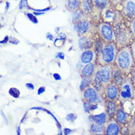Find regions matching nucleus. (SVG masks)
<instances>
[{"label":"nucleus","mask_w":135,"mask_h":135,"mask_svg":"<svg viewBox=\"0 0 135 135\" xmlns=\"http://www.w3.org/2000/svg\"><path fill=\"white\" fill-rule=\"evenodd\" d=\"M104 92L107 100L113 101H117V100H119L120 89L116 84L110 83L109 84H108L104 88Z\"/></svg>","instance_id":"obj_7"},{"label":"nucleus","mask_w":135,"mask_h":135,"mask_svg":"<svg viewBox=\"0 0 135 135\" xmlns=\"http://www.w3.org/2000/svg\"><path fill=\"white\" fill-rule=\"evenodd\" d=\"M114 63L122 73L128 74L130 73L135 66L131 47H125L117 52Z\"/></svg>","instance_id":"obj_2"},{"label":"nucleus","mask_w":135,"mask_h":135,"mask_svg":"<svg viewBox=\"0 0 135 135\" xmlns=\"http://www.w3.org/2000/svg\"><path fill=\"white\" fill-rule=\"evenodd\" d=\"M130 131L131 132H135V117H134V119L132 120L131 125H130Z\"/></svg>","instance_id":"obj_23"},{"label":"nucleus","mask_w":135,"mask_h":135,"mask_svg":"<svg viewBox=\"0 0 135 135\" xmlns=\"http://www.w3.org/2000/svg\"><path fill=\"white\" fill-rule=\"evenodd\" d=\"M108 115L106 112L100 114H96L91 117V120L93 123H98V124L106 126V124L108 122Z\"/></svg>","instance_id":"obj_17"},{"label":"nucleus","mask_w":135,"mask_h":135,"mask_svg":"<svg viewBox=\"0 0 135 135\" xmlns=\"http://www.w3.org/2000/svg\"><path fill=\"white\" fill-rule=\"evenodd\" d=\"M122 12L126 17H135V0H124L122 3Z\"/></svg>","instance_id":"obj_9"},{"label":"nucleus","mask_w":135,"mask_h":135,"mask_svg":"<svg viewBox=\"0 0 135 135\" xmlns=\"http://www.w3.org/2000/svg\"><path fill=\"white\" fill-rule=\"evenodd\" d=\"M131 50H132V55H133V58H134V63H135V42L134 43H132L131 44Z\"/></svg>","instance_id":"obj_24"},{"label":"nucleus","mask_w":135,"mask_h":135,"mask_svg":"<svg viewBox=\"0 0 135 135\" xmlns=\"http://www.w3.org/2000/svg\"><path fill=\"white\" fill-rule=\"evenodd\" d=\"M81 0H66V7L69 11L75 12L80 9Z\"/></svg>","instance_id":"obj_18"},{"label":"nucleus","mask_w":135,"mask_h":135,"mask_svg":"<svg viewBox=\"0 0 135 135\" xmlns=\"http://www.w3.org/2000/svg\"><path fill=\"white\" fill-rule=\"evenodd\" d=\"M83 100L88 104H95L100 100V93L91 84L83 91Z\"/></svg>","instance_id":"obj_6"},{"label":"nucleus","mask_w":135,"mask_h":135,"mask_svg":"<svg viewBox=\"0 0 135 135\" xmlns=\"http://www.w3.org/2000/svg\"><path fill=\"white\" fill-rule=\"evenodd\" d=\"M110 3L112 4L113 5H117L119 3H120L121 0H109Z\"/></svg>","instance_id":"obj_26"},{"label":"nucleus","mask_w":135,"mask_h":135,"mask_svg":"<svg viewBox=\"0 0 135 135\" xmlns=\"http://www.w3.org/2000/svg\"><path fill=\"white\" fill-rule=\"evenodd\" d=\"M73 21L75 23L78 21H80V19L85 18V14L82 12L81 10L78 9V11L73 12Z\"/></svg>","instance_id":"obj_21"},{"label":"nucleus","mask_w":135,"mask_h":135,"mask_svg":"<svg viewBox=\"0 0 135 135\" xmlns=\"http://www.w3.org/2000/svg\"><path fill=\"white\" fill-rule=\"evenodd\" d=\"M134 85L132 78L129 77H126L121 83L119 100L121 103L131 100L134 97Z\"/></svg>","instance_id":"obj_4"},{"label":"nucleus","mask_w":135,"mask_h":135,"mask_svg":"<svg viewBox=\"0 0 135 135\" xmlns=\"http://www.w3.org/2000/svg\"><path fill=\"white\" fill-rule=\"evenodd\" d=\"M75 29L80 36H85L91 29V22L87 18H84L74 24Z\"/></svg>","instance_id":"obj_8"},{"label":"nucleus","mask_w":135,"mask_h":135,"mask_svg":"<svg viewBox=\"0 0 135 135\" xmlns=\"http://www.w3.org/2000/svg\"><path fill=\"white\" fill-rule=\"evenodd\" d=\"M93 4L92 13L97 15L103 14L109 7V0H91Z\"/></svg>","instance_id":"obj_11"},{"label":"nucleus","mask_w":135,"mask_h":135,"mask_svg":"<svg viewBox=\"0 0 135 135\" xmlns=\"http://www.w3.org/2000/svg\"><path fill=\"white\" fill-rule=\"evenodd\" d=\"M80 10L82 11L85 16H89L93 12V4L91 0H81Z\"/></svg>","instance_id":"obj_15"},{"label":"nucleus","mask_w":135,"mask_h":135,"mask_svg":"<svg viewBox=\"0 0 135 135\" xmlns=\"http://www.w3.org/2000/svg\"><path fill=\"white\" fill-rule=\"evenodd\" d=\"M113 78V68L110 64L96 66L95 73L92 77V85L96 89L105 88Z\"/></svg>","instance_id":"obj_1"},{"label":"nucleus","mask_w":135,"mask_h":135,"mask_svg":"<svg viewBox=\"0 0 135 135\" xmlns=\"http://www.w3.org/2000/svg\"><path fill=\"white\" fill-rule=\"evenodd\" d=\"M115 119L111 118L105 126L104 133L107 135H117L120 133V126Z\"/></svg>","instance_id":"obj_10"},{"label":"nucleus","mask_w":135,"mask_h":135,"mask_svg":"<svg viewBox=\"0 0 135 135\" xmlns=\"http://www.w3.org/2000/svg\"><path fill=\"white\" fill-rule=\"evenodd\" d=\"M98 33L103 42L111 43L117 40L116 34L112 27L108 23L102 22L98 26Z\"/></svg>","instance_id":"obj_5"},{"label":"nucleus","mask_w":135,"mask_h":135,"mask_svg":"<svg viewBox=\"0 0 135 135\" xmlns=\"http://www.w3.org/2000/svg\"><path fill=\"white\" fill-rule=\"evenodd\" d=\"M116 101L113 100H107L106 103V113L107 114L109 118H112L115 115L116 111H117V105Z\"/></svg>","instance_id":"obj_16"},{"label":"nucleus","mask_w":135,"mask_h":135,"mask_svg":"<svg viewBox=\"0 0 135 135\" xmlns=\"http://www.w3.org/2000/svg\"><path fill=\"white\" fill-rule=\"evenodd\" d=\"M130 28H131V32L133 36L135 38V17L133 18L132 22H131V25H130Z\"/></svg>","instance_id":"obj_22"},{"label":"nucleus","mask_w":135,"mask_h":135,"mask_svg":"<svg viewBox=\"0 0 135 135\" xmlns=\"http://www.w3.org/2000/svg\"><path fill=\"white\" fill-rule=\"evenodd\" d=\"M96 59V54L93 50L90 48L85 49L82 50L80 55V63L84 65L90 63H93Z\"/></svg>","instance_id":"obj_12"},{"label":"nucleus","mask_w":135,"mask_h":135,"mask_svg":"<svg viewBox=\"0 0 135 135\" xmlns=\"http://www.w3.org/2000/svg\"><path fill=\"white\" fill-rule=\"evenodd\" d=\"M132 82H133V85L135 87V66L132 69Z\"/></svg>","instance_id":"obj_25"},{"label":"nucleus","mask_w":135,"mask_h":135,"mask_svg":"<svg viewBox=\"0 0 135 135\" xmlns=\"http://www.w3.org/2000/svg\"><path fill=\"white\" fill-rule=\"evenodd\" d=\"M105 129V126L98 124L95 123H91V126H90V132L92 134H102L104 132Z\"/></svg>","instance_id":"obj_19"},{"label":"nucleus","mask_w":135,"mask_h":135,"mask_svg":"<svg viewBox=\"0 0 135 135\" xmlns=\"http://www.w3.org/2000/svg\"><path fill=\"white\" fill-rule=\"evenodd\" d=\"M114 117L117 123L120 125L125 124L128 121V114L125 112L122 107H117Z\"/></svg>","instance_id":"obj_14"},{"label":"nucleus","mask_w":135,"mask_h":135,"mask_svg":"<svg viewBox=\"0 0 135 135\" xmlns=\"http://www.w3.org/2000/svg\"><path fill=\"white\" fill-rule=\"evenodd\" d=\"M92 84V78H84L82 79L81 84H80V90L83 91L89 86Z\"/></svg>","instance_id":"obj_20"},{"label":"nucleus","mask_w":135,"mask_h":135,"mask_svg":"<svg viewBox=\"0 0 135 135\" xmlns=\"http://www.w3.org/2000/svg\"><path fill=\"white\" fill-rule=\"evenodd\" d=\"M117 54V46L114 42H103L98 55V61L100 65H112Z\"/></svg>","instance_id":"obj_3"},{"label":"nucleus","mask_w":135,"mask_h":135,"mask_svg":"<svg viewBox=\"0 0 135 135\" xmlns=\"http://www.w3.org/2000/svg\"><path fill=\"white\" fill-rule=\"evenodd\" d=\"M95 63H90L87 64H84L80 68V75L82 78H92L95 73Z\"/></svg>","instance_id":"obj_13"}]
</instances>
